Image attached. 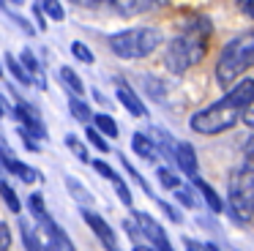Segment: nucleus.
Wrapping results in <instances>:
<instances>
[{"instance_id": "nucleus-20", "label": "nucleus", "mask_w": 254, "mask_h": 251, "mask_svg": "<svg viewBox=\"0 0 254 251\" xmlns=\"http://www.w3.org/2000/svg\"><path fill=\"white\" fill-rule=\"evenodd\" d=\"M68 109H71V115L79 120V123H90V120H93V112L88 109V104L79 101V98H74V96H71V101H68Z\"/></svg>"}, {"instance_id": "nucleus-10", "label": "nucleus", "mask_w": 254, "mask_h": 251, "mask_svg": "<svg viewBox=\"0 0 254 251\" xmlns=\"http://www.w3.org/2000/svg\"><path fill=\"white\" fill-rule=\"evenodd\" d=\"M115 96L118 101L123 104V109H128V115H134V118H145V104L139 101V96L134 93V87H128L123 79H118V87H115Z\"/></svg>"}, {"instance_id": "nucleus-14", "label": "nucleus", "mask_w": 254, "mask_h": 251, "mask_svg": "<svg viewBox=\"0 0 254 251\" xmlns=\"http://www.w3.org/2000/svg\"><path fill=\"white\" fill-rule=\"evenodd\" d=\"M131 147H134L137 156L148 158V161H153V158H156V142L150 139L148 134H134L131 136Z\"/></svg>"}, {"instance_id": "nucleus-28", "label": "nucleus", "mask_w": 254, "mask_h": 251, "mask_svg": "<svg viewBox=\"0 0 254 251\" xmlns=\"http://www.w3.org/2000/svg\"><path fill=\"white\" fill-rule=\"evenodd\" d=\"M175 199L181 202L183 207H197V196H194L189 188H181V186L175 188Z\"/></svg>"}, {"instance_id": "nucleus-7", "label": "nucleus", "mask_w": 254, "mask_h": 251, "mask_svg": "<svg viewBox=\"0 0 254 251\" xmlns=\"http://www.w3.org/2000/svg\"><path fill=\"white\" fill-rule=\"evenodd\" d=\"M82 218H85V224H88V227L96 232V238L101 240V246H104L107 251H121V246H118V238H115V232H112V227L99 216V213L82 210Z\"/></svg>"}, {"instance_id": "nucleus-24", "label": "nucleus", "mask_w": 254, "mask_h": 251, "mask_svg": "<svg viewBox=\"0 0 254 251\" xmlns=\"http://www.w3.org/2000/svg\"><path fill=\"white\" fill-rule=\"evenodd\" d=\"M85 136H88V142H90L93 147H99L101 153H110V145H107L104 134H101V131H96V126H93V128H88V131H85Z\"/></svg>"}, {"instance_id": "nucleus-19", "label": "nucleus", "mask_w": 254, "mask_h": 251, "mask_svg": "<svg viewBox=\"0 0 254 251\" xmlns=\"http://www.w3.org/2000/svg\"><path fill=\"white\" fill-rule=\"evenodd\" d=\"M39 8L44 11V16H50L52 22H63V19H66V11H63L61 0H39Z\"/></svg>"}, {"instance_id": "nucleus-18", "label": "nucleus", "mask_w": 254, "mask_h": 251, "mask_svg": "<svg viewBox=\"0 0 254 251\" xmlns=\"http://www.w3.org/2000/svg\"><path fill=\"white\" fill-rule=\"evenodd\" d=\"M6 65H8V71H11L14 76H17L19 85H33V76H30L28 71H25V65L19 63V60L14 58V55H6Z\"/></svg>"}, {"instance_id": "nucleus-35", "label": "nucleus", "mask_w": 254, "mask_h": 251, "mask_svg": "<svg viewBox=\"0 0 254 251\" xmlns=\"http://www.w3.org/2000/svg\"><path fill=\"white\" fill-rule=\"evenodd\" d=\"M238 8H241L249 19H254V0H238Z\"/></svg>"}, {"instance_id": "nucleus-22", "label": "nucleus", "mask_w": 254, "mask_h": 251, "mask_svg": "<svg viewBox=\"0 0 254 251\" xmlns=\"http://www.w3.org/2000/svg\"><path fill=\"white\" fill-rule=\"evenodd\" d=\"M19 229H22V240H25V251H47V249H44V246H41V240H39V238H36V232H33V229H30V227H28V224H25V221H22V227H19Z\"/></svg>"}, {"instance_id": "nucleus-39", "label": "nucleus", "mask_w": 254, "mask_h": 251, "mask_svg": "<svg viewBox=\"0 0 254 251\" xmlns=\"http://www.w3.org/2000/svg\"><path fill=\"white\" fill-rule=\"evenodd\" d=\"M183 243H186V251H199L197 246H194V240H189V238H186V240H183Z\"/></svg>"}, {"instance_id": "nucleus-12", "label": "nucleus", "mask_w": 254, "mask_h": 251, "mask_svg": "<svg viewBox=\"0 0 254 251\" xmlns=\"http://www.w3.org/2000/svg\"><path fill=\"white\" fill-rule=\"evenodd\" d=\"M0 161H3V167H6L8 172L17 175L19 180H25V183H36V180H39V172H36L33 167H28V164L17 161L14 156H0Z\"/></svg>"}, {"instance_id": "nucleus-2", "label": "nucleus", "mask_w": 254, "mask_h": 251, "mask_svg": "<svg viewBox=\"0 0 254 251\" xmlns=\"http://www.w3.org/2000/svg\"><path fill=\"white\" fill-rule=\"evenodd\" d=\"M208 30H210L208 19H197L183 36L172 38V41L167 44L164 65L172 71V74H186L191 65H197L199 60H202L205 49H208V44H205Z\"/></svg>"}, {"instance_id": "nucleus-17", "label": "nucleus", "mask_w": 254, "mask_h": 251, "mask_svg": "<svg viewBox=\"0 0 254 251\" xmlns=\"http://www.w3.org/2000/svg\"><path fill=\"white\" fill-rule=\"evenodd\" d=\"M93 123H96V131H101V134H104V136H110V139H115V136L121 134V131H118V123L110 118V115H104V112H99V115H96V118H93Z\"/></svg>"}, {"instance_id": "nucleus-34", "label": "nucleus", "mask_w": 254, "mask_h": 251, "mask_svg": "<svg viewBox=\"0 0 254 251\" xmlns=\"http://www.w3.org/2000/svg\"><path fill=\"white\" fill-rule=\"evenodd\" d=\"M241 120H243V123H246V126H249V128H254V98H252V101H249V107H246V109H243V115H241Z\"/></svg>"}, {"instance_id": "nucleus-32", "label": "nucleus", "mask_w": 254, "mask_h": 251, "mask_svg": "<svg viewBox=\"0 0 254 251\" xmlns=\"http://www.w3.org/2000/svg\"><path fill=\"white\" fill-rule=\"evenodd\" d=\"M11 249V229H8V224L0 221V251H8Z\"/></svg>"}, {"instance_id": "nucleus-3", "label": "nucleus", "mask_w": 254, "mask_h": 251, "mask_svg": "<svg viewBox=\"0 0 254 251\" xmlns=\"http://www.w3.org/2000/svg\"><path fill=\"white\" fill-rule=\"evenodd\" d=\"M252 65H254V30H249L224 44L219 60H216V82L221 87L235 85L238 76L243 71H249Z\"/></svg>"}, {"instance_id": "nucleus-26", "label": "nucleus", "mask_w": 254, "mask_h": 251, "mask_svg": "<svg viewBox=\"0 0 254 251\" xmlns=\"http://www.w3.org/2000/svg\"><path fill=\"white\" fill-rule=\"evenodd\" d=\"M90 164H93V169H96V172H99L101 178H107L110 183H115V180L121 178V175H118V172H115V169H112L107 161H101V158H99V161H90Z\"/></svg>"}, {"instance_id": "nucleus-6", "label": "nucleus", "mask_w": 254, "mask_h": 251, "mask_svg": "<svg viewBox=\"0 0 254 251\" xmlns=\"http://www.w3.org/2000/svg\"><path fill=\"white\" fill-rule=\"evenodd\" d=\"M134 221H137L139 232H142L145 240H150V246H153L156 251H172V243L170 238H167V232L161 229V224L156 221L153 216H148V213H134Z\"/></svg>"}, {"instance_id": "nucleus-4", "label": "nucleus", "mask_w": 254, "mask_h": 251, "mask_svg": "<svg viewBox=\"0 0 254 251\" xmlns=\"http://www.w3.org/2000/svg\"><path fill=\"white\" fill-rule=\"evenodd\" d=\"M161 44V30L156 27H128L110 36V49L123 60H139L156 52Z\"/></svg>"}, {"instance_id": "nucleus-36", "label": "nucleus", "mask_w": 254, "mask_h": 251, "mask_svg": "<svg viewBox=\"0 0 254 251\" xmlns=\"http://www.w3.org/2000/svg\"><path fill=\"white\" fill-rule=\"evenodd\" d=\"M8 16H11V19H14V22H17V25H19V27H22V30H25V33H33V27H30V22H25V19H22V16H17V14H8Z\"/></svg>"}, {"instance_id": "nucleus-25", "label": "nucleus", "mask_w": 254, "mask_h": 251, "mask_svg": "<svg viewBox=\"0 0 254 251\" xmlns=\"http://www.w3.org/2000/svg\"><path fill=\"white\" fill-rule=\"evenodd\" d=\"M156 175H159V183L164 186V188H170V191H175L178 186H181V178H178V175H172L170 169H164V167H161Z\"/></svg>"}, {"instance_id": "nucleus-42", "label": "nucleus", "mask_w": 254, "mask_h": 251, "mask_svg": "<svg viewBox=\"0 0 254 251\" xmlns=\"http://www.w3.org/2000/svg\"><path fill=\"white\" fill-rule=\"evenodd\" d=\"M0 115H6V109H3V101H0Z\"/></svg>"}, {"instance_id": "nucleus-41", "label": "nucleus", "mask_w": 254, "mask_h": 251, "mask_svg": "<svg viewBox=\"0 0 254 251\" xmlns=\"http://www.w3.org/2000/svg\"><path fill=\"white\" fill-rule=\"evenodd\" d=\"M8 3H11V5H22L25 0H8Z\"/></svg>"}, {"instance_id": "nucleus-5", "label": "nucleus", "mask_w": 254, "mask_h": 251, "mask_svg": "<svg viewBox=\"0 0 254 251\" xmlns=\"http://www.w3.org/2000/svg\"><path fill=\"white\" fill-rule=\"evenodd\" d=\"M230 213L235 221L249 224L254 218V164L246 161L230 175Z\"/></svg>"}, {"instance_id": "nucleus-37", "label": "nucleus", "mask_w": 254, "mask_h": 251, "mask_svg": "<svg viewBox=\"0 0 254 251\" xmlns=\"http://www.w3.org/2000/svg\"><path fill=\"white\" fill-rule=\"evenodd\" d=\"M36 19H39V30H44V27H47V22H44V11H41L39 5H36Z\"/></svg>"}, {"instance_id": "nucleus-40", "label": "nucleus", "mask_w": 254, "mask_h": 251, "mask_svg": "<svg viewBox=\"0 0 254 251\" xmlns=\"http://www.w3.org/2000/svg\"><path fill=\"white\" fill-rule=\"evenodd\" d=\"M202 251H221V249H216L213 243H202Z\"/></svg>"}, {"instance_id": "nucleus-27", "label": "nucleus", "mask_w": 254, "mask_h": 251, "mask_svg": "<svg viewBox=\"0 0 254 251\" xmlns=\"http://www.w3.org/2000/svg\"><path fill=\"white\" fill-rule=\"evenodd\" d=\"M71 55H74L77 60H82V63H93V52H90V49L85 47L82 41H74V44H71Z\"/></svg>"}, {"instance_id": "nucleus-15", "label": "nucleus", "mask_w": 254, "mask_h": 251, "mask_svg": "<svg viewBox=\"0 0 254 251\" xmlns=\"http://www.w3.org/2000/svg\"><path fill=\"white\" fill-rule=\"evenodd\" d=\"M19 63L25 65V71H28L30 76H33L36 82H39V87H47L44 76H41V68H39V60H36V55L30 52V49H25L22 55H19Z\"/></svg>"}, {"instance_id": "nucleus-31", "label": "nucleus", "mask_w": 254, "mask_h": 251, "mask_svg": "<svg viewBox=\"0 0 254 251\" xmlns=\"http://www.w3.org/2000/svg\"><path fill=\"white\" fill-rule=\"evenodd\" d=\"M66 186H68V191H71V194H77V199H79V202H88V199H90V196H88V191H85L82 186L77 183V180L66 178Z\"/></svg>"}, {"instance_id": "nucleus-1", "label": "nucleus", "mask_w": 254, "mask_h": 251, "mask_svg": "<svg viewBox=\"0 0 254 251\" xmlns=\"http://www.w3.org/2000/svg\"><path fill=\"white\" fill-rule=\"evenodd\" d=\"M252 98H254V79H243V82H238V85H230V90H227L224 98H219V101H213L210 107L194 112L191 120H189V126H191V131H197V134H202V136L224 134V131H230L232 126L241 120L243 109L249 107Z\"/></svg>"}, {"instance_id": "nucleus-13", "label": "nucleus", "mask_w": 254, "mask_h": 251, "mask_svg": "<svg viewBox=\"0 0 254 251\" xmlns=\"http://www.w3.org/2000/svg\"><path fill=\"white\" fill-rule=\"evenodd\" d=\"M191 180H194V186L199 188V194H202L205 205H208L210 210H213V213H221V210H224V202H221V196H219V194H216V188H213V186H210V183H205V180L199 178V175H197V178H191Z\"/></svg>"}, {"instance_id": "nucleus-23", "label": "nucleus", "mask_w": 254, "mask_h": 251, "mask_svg": "<svg viewBox=\"0 0 254 251\" xmlns=\"http://www.w3.org/2000/svg\"><path fill=\"white\" fill-rule=\"evenodd\" d=\"M28 205H30V213H33V216L39 218V221L50 216V213H47V207H44V196H41V194H30Z\"/></svg>"}, {"instance_id": "nucleus-38", "label": "nucleus", "mask_w": 254, "mask_h": 251, "mask_svg": "<svg viewBox=\"0 0 254 251\" xmlns=\"http://www.w3.org/2000/svg\"><path fill=\"white\" fill-rule=\"evenodd\" d=\"M131 251H156V249H153V246H142V243H137Z\"/></svg>"}, {"instance_id": "nucleus-43", "label": "nucleus", "mask_w": 254, "mask_h": 251, "mask_svg": "<svg viewBox=\"0 0 254 251\" xmlns=\"http://www.w3.org/2000/svg\"><path fill=\"white\" fill-rule=\"evenodd\" d=\"M0 76H3V68H0Z\"/></svg>"}, {"instance_id": "nucleus-9", "label": "nucleus", "mask_w": 254, "mask_h": 251, "mask_svg": "<svg viewBox=\"0 0 254 251\" xmlns=\"http://www.w3.org/2000/svg\"><path fill=\"white\" fill-rule=\"evenodd\" d=\"M175 164L181 167V172L186 175V178H197V150H194V145H189V142H175Z\"/></svg>"}, {"instance_id": "nucleus-29", "label": "nucleus", "mask_w": 254, "mask_h": 251, "mask_svg": "<svg viewBox=\"0 0 254 251\" xmlns=\"http://www.w3.org/2000/svg\"><path fill=\"white\" fill-rule=\"evenodd\" d=\"M66 145L71 147L74 153H77V158H79V161H90V158H88V150H85V145L77 139V136H66Z\"/></svg>"}, {"instance_id": "nucleus-30", "label": "nucleus", "mask_w": 254, "mask_h": 251, "mask_svg": "<svg viewBox=\"0 0 254 251\" xmlns=\"http://www.w3.org/2000/svg\"><path fill=\"white\" fill-rule=\"evenodd\" d=\"M112 186H115V191H118V196H121V202H123V205H128V207H131V191H128V186H126V183H123V178H118Z\"/></svg>"}, {"instance_id": "nucleus-21", "label": "nucleus", "mask_w": 254, "mask_h": 251, "mask_svg": "<svg viewBox=\"0 0 254 251\" xmlns=\"http://www.w3.org/2000/svg\"><path fill=\"white\" fill-rule=\"evenodd\" d=\"M61 79L66 82V85L71 87L74 93H77V96H79V93H85V85H82V79H79V74H77L74 68H68V65H63V68H61Z\"/></svg>"}, {"instance_id": "nucleus-16", "label": "nucleus", "mask_w": 254, "mask_h": 251, "mask_svg": "<svg viewBox=\"0 0 254 251\" xmlns=\"http://www.w3.org/2000/svg\"><path fill=\"white\" fill-rule=\"evenodd\" d=\"M0 196H3V202H6V207L17 216L19 210H22V202H19V196H17V191L11 188V186L6 183V180H0Z\"/></svg>"}, {"instance_id": "nucleus-8", "label": "nucleus", "mask_w": 254, "mask_h": 251, "mask_svg": "<svg viewBox=\"0 0 254 251\" xmlns=\"http://www.w3.org/2000/svg\"><path fill=\"white\" fill-rule=\"evenodd\" d=\"M14 115H17V118L22 120V128H25V131H30V136H36V139H44V136H47L44 123H41V118L36 115V109L30 107V104L17 101V109H14Z\"/></svg>"}, {"instance_id": "nucleus-11", "label": "nucleus", "mask_w": 254, "mask_h": 251, "mask_svg": "<svg viewBox=\"0 0 254 251\" xmlns=\"http://www.w3.org/2000/svg\"><path fill=\"white\" fill-rule=\"evenodd\" d=\"M74 5H82V8H112L118 14L128 16L137 11L139 0H71Z\"/></svg>"}, {"instance_id": "nucleus-33", "label": "nucleus", "mask_w": 254, "mask_h": 251, "mask_svg": "<svg viewBox=\"0 0 254 251\" xmlns=\"http://www.w3.org/2000/svg\"><path fill=\"white\" fill-rule=\"evenodd\" d=\"M159 207H161V210L167 213V216H170V221H175V224H181V221H183L181 210H175V207H172V205H167V202H161V199H159Z\"/></svg>"}]
</instances>
